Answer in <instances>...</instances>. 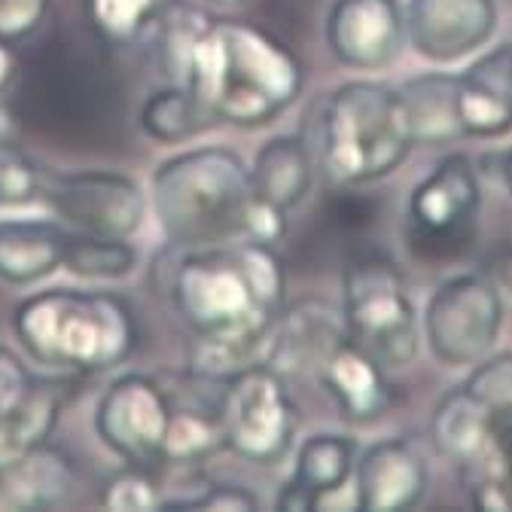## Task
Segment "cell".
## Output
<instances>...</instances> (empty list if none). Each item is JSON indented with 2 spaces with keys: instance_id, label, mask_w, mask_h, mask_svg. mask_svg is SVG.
Listing matches in <instances>:
<instances>
[{
  "instance_id": "25",
  "label": "cell",
  "mask_w": 512,
  "mask_h": 512,
  "mask_svg": "<svg viewBox=\"0 0 512 512\" xmlns=\"http://www.w3.org/2000/svg\"><path fill=\"white\" fill-rule=\"evenodd\" d=\"M138 122L144 128V135L159 144H183L208 132L217 119L208 113V107L196 98V92L189 86L168 83L147 95V101L141 104Z\"/></svg>"
},
{
  "instance_id": "40",
  "label": "cell",
  "mask_w": 512,
  "mask_h": 512,
  "mask_svg": "<svg viewBox=\"0 0 512 512\" xmlns=\"http://www.w3.org/2000/svg\"><path fill=\"white\" fill-rule=\"evenodd\" d=\"M211 4H223V7H235V4H244V0H211Z\"/></svg>"
},
{
  "instance_id": "30",
  "label": "cell",
  "mask_w": 512,
  "mask_h": 512,
  "mask_svg": "<svg viewBox=\"0 0 512 512\" xmlns=\"http://www.w3.org/2000/svg\"><path fill=\"white\" fill-rule=\"evenodd\" d=\"M101 506L116 512H153L162 509V488L153 479V470L128 467L113 473L101 488Z\"/></svg>"
},
{
  "instance_id": "41",
  "label": "cell",
  "mask_w": 512,
  "mask_h": 512,
  "mask_svg": "<svg viewBox=\"0 0 512 512\" xmlns=\"http://www.w3.org/2000/svg\"><path fill=\"white\" fill-rule=\"evenodd\" d=\"M509 52H512V43H509Z\"/></svg>"
},
{
  "instance_id": "33",
  "label": "cell",
  "mask_w": 512,
  "mask_h": 512,
  "mask_svg": "<svg viewBox=\"0 0 512 512\" xmlns=\"http://www.w3.org/2000/svg\"><path fill=\"white\" fill-rule=\"evenodd\" d=\"M357 186H336V196L327 199V220L348 232V235H360L369 232L378 223V205L369 196H357Z\"/></svg>"
},
{
  "instance_id": "15",
  "label": "cell",
  "mask_w": 512,
  "mask_h": 512,
  "mask_svg": "<svg viewBox=\"0 0 512 512\" xmlns=\"http://www.w3.org/2000/svg\"><path fill=\"white\" fill-rule=\"evenodd\" d=\"M384 372L388 369H381L348 336H342L314 369L317 381L351 424H372L394 406V388Z\"/></svg>"
},
{
  "instance_id": "19",
  "label": "cell",
  "mask_w": 512,
  "mask_h": 512,
  "mask_svg": "<svg viewBox=\"0 0 512 512\" xmlns=\"http://www.w3.org/2000/svg\"><path fill=\"white\" fill-rule=\"evenodd\" d=\"M345 336L342 317L327 302H299L293 308H284L278 317V327L269 342L266 363L275 366L281 375H302L317 369L324 354Z\"/></svg>"
},
{
  "instance_id": "28",
  "label": "cell",
  "mask_w": 512,
  "mask_h": 512,
  "mask_svg": "<svg viewBox=\"0 0 512 512\" xmlns=\"http://www.w3.org/2000/svg\"><path fill=\"white\" fill-rule=\"evenodd\" d=\"M168 0H86V16L110 46H132L150 28Z\"/></svg>"
},
{
  "instance_id": "24",
  "label": "cell",
  "mask_w": 512,
  "mask_h": 512,
  "mask_svg": "<svg viewBox=\"0 0 512 512\" xmlns=\"http://www.w3.org/2000/svg\"><path fill=\"white\" fill-rule=\"evenodd\" d=\"M455 83L458 77L427 74V77L409 80L400 89L415 144H448V141L464 138L458 104H455Z\"/></svg>"
},
{
  "instance_id": "8",
  "label": "cell",
  "mask_w": 512,
  "mask_h": 512,
  "mask_svg": "<svg viewBox=\"0 0 512 512\" xmlns=\"http://www.w3.org/2000/svg\"><path fill=\"white\" fill-rule=\"evenodd\" d=\"M482 189L467 156L455 153L433 165L415 186L406 211V241L421 263H455L476 238Z\"/></svg>"
},
{
  "instance_id": "13",
  "label": "cell",
  "mask_w": 512,
  "mask_h": 512,
  "mask_svg": "<svg viewBox=\"0 0 512 512\" xmlns=\"http://www.w3.org/2000/svg\"><path fill=\"white\" fill-rule=\"evenodd\" d=\"M494 28V0H409L406 10V40L436 64L476 52L491 40Z\"/></svg>"
},
{
  "instance_id": "7",
  "label": "cell",
  "mask_w": 512,
  "mask_h": 512,
  "mask_svg": "<svg viewBox=\"0 0 512 512\" xmlns=\"http://www.w3.org/2000/svg\"><path fill=\"white\" fill-rule=\"evenodd\" d=\"M217 415L229 452L260 467L284 461L299 430V409L284 375L263 360L223 378Z\"/></svg>"
},
{
  "instance_id": "37",
  "label": "cell",
  "mask_w": 512,
  "mask_h": 512,
  "mask_svg": "<svg viewBox=\"0 0 512 512\" xmlns=\"http://www.w3.org/2000/svg\"><path fill=\"white\" fill-rule=\"evenodd\" d=\"M275 506H278V509H290V512H299V509H314L311 497H308L302 488H296L290 479H287V482H284V488L278 491V497H275Z\"/></svg>"
},
{
  "instance_id": "12",
  "label": "cell",
  "mask_w": 512,
  "mask_h": 512,
  "mask_svg": "<svg viewBox=\"0 0 512 512\" xmlns=\"http://www.w3.org/2000/svg\"><path fill=\"white\" fill-rule=\"evenodd\" d=\"M324 40L345 68H391L406 46V16L400 0H336L324 22Z\"/></svg>"
},
{
  "instance_id": "4",
  "label": "cell",
  "mask_w": 512,
  "mask_h": 512,
  "mask_svg": "<svg viewBox=\"0 0 512 512\" xmlns=\"http://www.w3.org/2000/svg\"><path fill=\"white\" fill-rule=\"evenodd\" d=\"M253 202L250 168L226 147L183 150L159 162L150 177L156 223L183 250L247 238Z\"/></svg>"
},
{
  "instance_id": "3",
  "label": "cell",
  "mask_w": 512,
  "mask_h": 512,
  "mask_svg": "<svg viewBox=\"0 0 512 512\" xmlns=\"http://www.w3.org/2000/svg\"><path fill=\"white\" fill-rule=\"evenodd\" d=\"M13 333L34 363L92 375L135 354L138 317L116 293L52 287L13 308Z\"/></svg>"
},
{
  "instance_id": "38",
  "label": "cell",
  "mask_w": 512,
  "mask_h": 512,
  "mask_svg": "<svg viewBox=\"0 0 512 512\" xmlns=\"http://www.w3.org/2000/svg\"><path fill=\"white\" fill-rule=\"evenodd\" d=\"M497 439H500V452H503V476H506V488H509V497H512V424H500Z\"/></svg>"
},
{
  "instance_id": "5",
  "label": "cell",
  "mask_w": 512,
  "mask_h": 512,
  "mask_svg": "<svg viewBox=\"0 0 512 512\" xmlns=\"http://www.w3.org/2000/svg\"><path fill=\"white\" fill-rule=\"evenodd\" d=\"M412 147L415 135L403 95L388 83H345L320 110L314 156L333 186L388 177L409 159Z\"/></svg>"
},
{
  "instance_id": "26",
  "label": "cell",
  "mask_w": 512,
  "mask_h": 512,
  "mask_svg": "<svg viewBox=\"0 0 512 512\" xmlns=\"http://www.w3.org/2000/svg\"><path fill=\"white\" fill-rule=\"evenodd\" d=\"M226 448L217 406H174L165 430V464H199Z\"/></svg>"
},
{
  "instance_id": "16",
  "label": "cell",
  "mask_w": 512,
  "mask_h": 512,
  "mask_svg": "<svg viewBox=\"0 0 512 512\" xmlns=\"http://www.w3.org/2000/svg\"><path fill=\"white\" fill-rule=\"evenodd\" d=\"M455 104L464 138H500L512 128V52L509 43L458 77Z\"/></svg>"
},
{
  "instance_id": "34",
  "label": "cell",
  "mask_w": 512,
  "mask_h": 512,
  "mask_svg": "<svg viewBox=\"0 0 512 512\" xmlns=\"http://www.w3.org/2000/svg\"><path fill=\"white\" fill-rule=\"evenodd\" d=\"M49 0H0V37L22 40L28 37L46 16Z\"/></svg>"
},
{
  "instance_id": "22",
  "label": "cell",
  "mask_w": 512,
  "mask_h": 512,
  "mask_svg": "<svg viewBox=\"0 0 512 512\" xmlns=\"http://www.w3.org/2000/svg\"><path fill=\"white\" fill-rule=\"evenodd\" d=\"M253 196L275 205L281 211H290L302 205V199L311 192L314 183V156L296 135H275L269 138L250 168Z\"/></svg>"
},
{
  "instance_id": "11",
  "label": "cell",
  "mask_w": 512,
  "mask_h": 512,
  "mask_svg": "<svg viewBox=\"0 0 512 512\" xmlns=\"http://www.w3.org/2000/svg\"><path fill=\"white\" fill-rule=\"evenodd\" d=\"M171 400L165 388L141 372L119 375L95 406V433L128 467H165V430Z\"/></svg>"
},
{
  "instance_id": "39",
  "label": "cell",
  "mask_w": 512,
  "mask_h": 512,
  "mask_svg": "<svg viewBox=\"0 0 512 512\" xmlns=\"http://www.w3.org/2000/svg\"><path fill=\"white\" fill-rule=\"evenodd\" d=\"M500 174H503V180H506V186H509V192H512V150H506V153H503Z\"/></svg>"
},
{
  "instance_id": "32",
  "label": "cell",
  "mask_w": 512,
  "mask_h": 512,
  "mask_svg": "<svg viewBox=\"0 0 512 512\" xmlns=\"http://www.w3.org/2000/svg\"><path fill=\"white\" fill-rule=\"evenodd\" d=\"M250 512L260 509V497L241 485H226V482H208L196 494L189 497H171L162 500V512Z\"/></svg>"
},
{
  "instance_id": "14",
  "label": "cell",
  "mask_w": 512,
  "mask_h": 512,
  "mask_svg": "<svg viewBox=\"0 0 512 512\" xmlns=\"http://www.w3.org/2000/svg\"><path fill=\"white\" fill-rule=\"evenodd\" d=\"M427 464L403 439L369 445L354 464L357 506L366 512H400L421 503L427 494Z\"/></svg>"
},
{
  "instance_id": "35",
  "label": "cell",
  "mask_w": 512,
  "mask_h": 512,
  "mask_svg": "<svg viewBox=\"0 0 512 512\" xmlns=\"http://www.w3.org/2000/svg\"><path fill=\"white\" fill-rule=\"evenodd\" d=\"M31 378H34V372L19 357H13L10 351L0 348V406L13 403L31 384Z\"/></svg>"
},
{
  "instance_id": "27",
  "label": "cell",
  "mask_w": 512,
  "mask_h": 512,
  "mask_svg": "<svg viewBox=\"0 0 512 512\" xmlns=\"http://www.w3.org/2000/svg\"><path fill=\"white\" fill-rule=\"evenodd\" d=\"M61 269L86 281H122L138 269V250L128 244V238H104L71 229Z\"/></svg>"
},
{
  "instance_id": "23",
  "label": "cell",
  "mask_w": 512,
  "mask_h": 512,
  "mask_svg": "<svg viewBox=\"0 0 512 512\" xmlns=\"http://www.w3.org/2000/svg\"><path fill=\"white\" fill-rule=\"evenodd\" d=\"M354 464H357L354 436L314 433L299 445L290 482L311 497L314 509H320L333 494H339L348 485V479L354 476Z\"/></svg>"
},
{
  "instance_id": "6",
  "label": "cell",
  "mask_w": 512,
  "mask_h": 512,
  "mask_svg": "<svg viewBox=\"0 0 512 512\" xmlns=\"http://www.w3.org/2000/svg\"><path fill=\"white\" fill-rule=\"evenodd\" d=\"M342 327L381 369H403L418 357V314L406 275L381 253H357L342 275Z\"/></svg>"
},
{
  "instance_id": "2",
  "label": "cell",
  "mask_w": 512,
  "mask_h": 512,
  "mask_svg": "<svg viewBox=\"0 0 512 512\" xmlns=\"http://www.w3.org/2000/svg\"><path fill=\"white\" fill-rule=\"evenodd\" d=\"M183 86L217 122L260 128L287 113L305 89L302 58L266 28L244 19H208L192 46Z\"/></svg>"
},
{
  "instance_id": "21",
  "label": "cell",
  "mask_w": 512,
  "mask_h": 512,
  "mask_svg": "<svg viewBox=\"0 0 512 512\" xmlns=\"http://www.w3.org/2000/svg\"><path fill=\"white\" fill-rule=\"evenodd\" d=\"M71 229L55 220H0V281L37 284L64 263Z\"/></svg>"
},
{
  "instance_id": "9",
  "label": "cell",
  "mask_w": 512,
  "mask_h": 512,
  "mask_svg": "<svg viewBox=\"0 0 512 512\" xmlns=\"http://www.w3.org/2000/svg\"><path fill=\"white\" fill-rule=\"evenodd\" d=\"M500 327V290L485 275L448 278L424 311V336L442 366H470L488 357Z\"/></svg>"
},
{
  "instance_id": "17",
  "label": "cell",
  "mask_w": 512,
  "mask_h": 512,
  "mask_svg": "<svg viewBox=\"0 0 512 512\" xmlns=\"http://www.w3.org/2000/svg\"><path fill=\"white\" fill-rule=\"evenodd\" d=\"M494 415L464 388L448 391L430 418V439L436 452L458 464L461 470L479 467L500 452Z\"/></svg>"
},
{
  "instance_id": "31",
  "label": "cell",
  "mask_w": 512,
  "mask_h": 512,
  "mask_svg": "<svg viewBox=\"0 0 512 512\" xmlns=\"http://www.w3.org/2000/svg\"><path fill=\"white\" fill-rule=\"evenodd\" d=\"M464 388L494 415L497 424H512V354L482 363Z\"/></svg>"
},
{
  "instance_id": "29",
  "label": "cell",
  "mask_w": 512,
  "mask_h": 512,
  "mask_svg": "<svg viewBox=\"0 0 512 512\" xmlns=\"http://www.w3.org/2000/svg\"><path fill=\"white\" fill-rule=\"evenodd\" d=\"M43 180L46 168L16 144V138L7 132L4 116H0V208L40 202Z\"/></svg>"
},
{
  "instance_id": "36",
  "label": "cell",
  "mask_w": 512,
  "mask_h": 512,
  "mask_svg": "<svg viewBox=\"0 0 512 512\" xmlns=\"http://www.w3.org/2000/svg\"><path fill=\"white\" fill-rule=\"evenodd\" d=\"M19 74V55H16V43L7 40V37H0V95H4L13 80Z\"/></svg>"
},
{
  "instance_id": "10",
  "label": "cell",
  "mask_w": 512,
  "mask_h": 512,
  "mask_svg": "<svg viewBox=\"0 0 512 512\" xmlns=\"http://www.w3.org/2000/svg\"><path fill=\"white\" fill-rule=\"evenodd\" d=\"M40 202L74 232L132 238L147 217V192L116 171H46Z\"/></svg>"
},
{
  "instance_id": "20",
  "label": "cell",
  "mask_w": 512,
  "mask_h": 512,
  "mask_svg": "<svg viewBox=\"0 0 512 512\" xmlns=\"http://www.w3.org/2000/svg\"><path fill=\"white\" fill-rule=\"evenodd\" d=\"M68 400L71 381L34 375L13 403L0 406V467L49 442Z\"/></svg>"
},
{
  "instance_id": "18",
  "label": "cell",
  "mask_w": 512,
  "mask_h": 512,
  "mask_svg": "<svg viewBox=\"0 0 512 512\" xmlns=\"http://www.w3.org/2000/svg\"><path fill=\"white\" fill-rule=\"evenodd\" d=\"M77 479L74 458L43 442L0 467V509H55L71 500Z\"/></svg>"
},
{
  "instance_id": "1",
  "label": "cell",
  "mask_w": 512,
  "mask_h": 512,
  "mask_svg": "<svg viewBox=\"0 0 512 512\" xmlns=\"http://www.w3.org/2000/svg\"><path fill=\"white\" fill-rule=\"evenodd\" d=\"M168 296L196 339L192 369L226 378L241 366L266 363L287 299V269L275 244L250 238L189 247L171 269Z\"/></svg>"
}]
</instances>
